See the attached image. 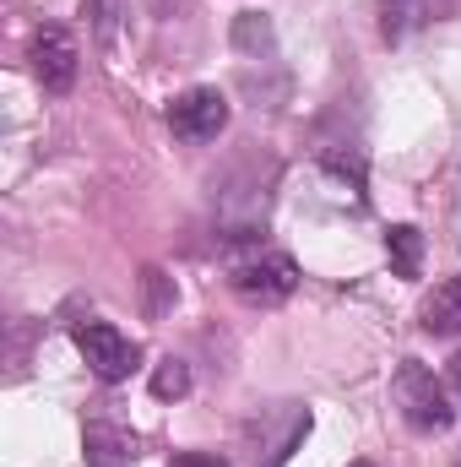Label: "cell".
<instances>
[{
    "label": "cell",
    "mask_w": 461,
    "mask_h": 467,
    "mask_svg": "<svg viewBox=\"0 0 461 467\" xmlns=\"http://www.w3.org/2000/svg\"><path fill=\"white\" fill-rule=\"evenodd\" d=\"M391 402H396V413L418 430V435H435V430H451V402H446V386L435 380V369L429 364H418V358H402L396 364V375H391Z\"/></svg>",
    "instance_id": "1"
},
{
    "label": "cell",
    "mask_w": 461,
    "mask_h": 467,
    "mask_svg": "<svg viewBox=\"0 0 461 467\" xmlns=\"http://www.w3.org/2000/svg\"><path fill=\"white\" fill-rule=\"evenodd\" d=\"M229 283L244 305H282L299 288V266L282 250H255V255L229 266Z\"/></svg>",
    "instance_id": "2"
},
{
    "label": "cell",
    "mask_w": 461,
    "mask_h": 467,
    "mask_svg": "<svg viewBox=\"0 0 461 467\" xmlns=\"http://www.w3.org/2000/svg\"><path fill=\"white\" fill-rule=\"evenodd\" d=\"M77 348H82V358H87V369L98 375V380H125L136 364H141V348L119 332V327H109V321H82L77 327Z\"/></svg>",
    "instance_id": "3"
},
{
    "label": "cell",
    "mask_w": 461,
    "mask_h": 467,
    "mask_svg": "<svg viewBox=\"0 0 461 467\" xmlns=\"http://www.w3.org/2000/svg\"><path fill=\"white\" fill-rule=\"evenodd\" d=\"M82 71V49L60 22H44L33 33V77L44 82V93H71Z\"/></svg>",
    "instance_id": "4"
},
{
    "label": "cell",
    "mask_w": 461,
    "mask_h": 467,
    "mask_svg": "<svg viewBox=\"0 0 461 467\" xmlns=\"http://www.w3.org/2000/svg\"><path fill=\"white\" fill-rule=\"evenodd\" d=\"M229 125V99L218 88H190L169 104V130L179 141H218Z\"/></svg>",
    "instance_id": "5"
},
{
    "label": "cell",
    "mask_w": 461,
    "mask_h": 467,
    "mask_svg": "<svg viewBox=\"0 0 461 467\" xmlns=\"http://www.w3.org/2000/svg\"><path fill=\"white\" fill-rule=\"evenodd\" d=\"M424 332L429 337H456L461 332V277H446L424 299Z\"/></svg>",
    "instance_id": "6"
},
{
    "label": "cell",
    "mask_w": 461,
    "mask_h": 467,
    "mask_svg": "<svg viewBox=\"0 0 461 467\" xmlns=\"http://www.w3.org/2000/svg\"><path fill=\"white\" fill-rule=\"evenodd\" d=\"M130 457H136V435L130 430H119L109 419L87 424V467H125Z\"/></svg>",
    "instance_id": "7"
},
{
    "label": "cell",
    "mask_w": 461,
    "mask_h": 467,
    "mask_svg": "<svg viewBox=\"0 0 461 467\" xmlns=\"http://www.w3.org/2000/svg\"><path fill=\"white\" fill-rule=\"evenodd\" d=\"M385 250H391V272L396 277H418L424 272V234L413 229V223H396V229L385 234Z\"/></svg>",
    "instance_id": "8"
},
{
    "label": "cell",
    "mask_w": 461,
    "mask_h": 467,
    "mask_svg": "<svg viewBox=\"0 0 461 467\" xmlns=\"http://www.w3.org/2000/svg\"><path fill=\"white\" fill-rule=\"evenodd\" d=\"M152 397H163V402H179V397H190V364H179V358H163V364L152 369Z\"/></svg>",
    "instance_id": "9"
},
{
    "label": "cell",
    "mask_w": 461,
    "mask_h": 467,
    "mask_svg": "<svg viewBox=\"0 0 461 467\" xmlns=\"http://www.w3.org/2000/svg\"><path fill=\"white\" fill-rule=\"evenodd\" d=\"M233 44L250 49V55H271V22L255 16V11H244V16L233 22Z\"/></svg>",
    "instance_id": "10"
},
{
    "label": "cell",
    "mask_w": 461,
    "mask_h": 467,
    "mask_svg": "<svg viewBox=\"0 0 461 467\" xmlns=\"http://www.w3.org/2000/svg\"><path fill=\"white\" fill-rule=\"evenodd\" d=\"M141 294H147V316H169L174 310V277L163 266H147L141 272Z\"/></svg>",
    "instance_id": "11"
},
{
    "label": "cell",
    "mask_w": 461,
    "mask_h": 467,
    "mask_svg": "<svg viewBox=\"0 0 461 467\" xmlns=\"http://www.w3.org/2000/svg\"><path fill=\"white\" fill-rule=\"evenodd\" d=\"M87 16H93V27H98V38H104V44H115L119 0H93V5H87Z\"/></svg>",
    "instance_id": "12"
},
{
    "label": "cell",
    "mask_w": 461,
    "mask_h": 467,
    "mask_svg": "<svg viewBox=\"0 0 461 467\" xmlns=\"http://www.w3.org/2000/svg\"><path fill=\"white\" fill-rule=\"evenodd\" d=\"M169 467H229V457H218V451H174Z\"/></svg>",
    "instance_id": "13"
},
{
    "label": "cell",
    "mask_w": 461,
    "mask_h": 467,
    "mask_svg": "<svg viewBox=\"0 0 461 467\" xmlns=\"http://www.w3.org/2000/svg\"><path fill=\"white\" fill-rule=\"evenodd\" d=\"M451 386H456V397H461V353L451 358Z\"/></svg>",
    "instance_id": "14"
},
{
    "label": "cell",
    "mask_w": 461,
    "mask_h": 467,
    "mask_svg": "<svg viewBox=\"0 0 461 467\" xmlns=\"http://www.w3.org/2000/svg\"><path fill=\"white\" fill-rule=\"evenodd\" d=\"M353 467H374V462H353Z\"/></svg>",
    "instance_id": "15"
}]
</instances>
